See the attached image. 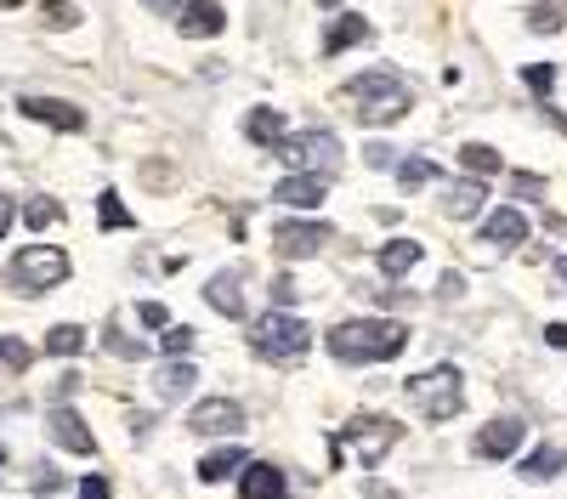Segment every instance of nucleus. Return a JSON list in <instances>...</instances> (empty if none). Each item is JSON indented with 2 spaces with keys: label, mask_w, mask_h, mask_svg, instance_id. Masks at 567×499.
I'll use <instances>...</instances> for the list:
<instances>
[{
  "label": "nucleus",
  "mask_w": 567,
  "mask_h": 499,
  "mask_svg": "<svg viewBox=\"0 0 567 499\" xmlns=\"http://www.w3.org/2000/svg\"><path fill=\"white\" fill-rule=\"evenodd\" d=\"M460 165H465V170H477V176H494V170H499V148H488V143H465V148H460Z\"/></svg>",
  "instance_id": "obj_28"
},
{
  "label": "nucleus",
  "mask_w": 567,
  "mask_h": 499,
  "mask_svg": "<svg viewBox=\"0 0 567 499\" xmlns=\"http://www.w3.org/2000/svg\"><path fill=\"white\" fill-rule=\"evenodd\" d=\"M97 216H103V227H131V210L120 205V194H114V188H103V199H97Z\"/></svg>",
  "instance_id": "obj_31"
},
{
  "label": "nucleus",
  "mask_w": 567,
  "mask_h": 499,
  "mask_svg": "<svg viewBox=\"0 0 567 499\" xmlns=\"http://www.w3.org/2000/svg\"><path fill=\"white\" fill-rule=\"evenodd\" d=\"M148 7H159V12H176V7H182V0H148Z\"/></svg>",
  "instance_id": "obj_43"
},
{
  "label": "nucleus",
  "mask_w": 567,
  "mask_h": 499,
  "mask_svg": "<svg viewBox=\"0 0 567 499\" xmlns=\"http://www.w3.org/2000/svg\"><path fill=\"white\" fill-rule=\"evenodd\" d=\"M187 432H199V437H239L245 432V403L205 397V403H194V415H187Z\"/></svg>",
  "instance_id": "obj_8"
},
{
  "label": "nucleus",
  "mask_w": 567,
  "mask_h": 499,
  "mask_svg": "<svg viewBox=\"0 0 567 499\" xmlns=\"http://www.w3.org/2000/svg\"><path fill=\"white\" fill-rule=\"evenodd\" d=\"M272 154L301 176H329L341 165V136L336 131H301V136H284Z\"/></svg>",
  "instance_id": "obj_5"
},
{
  "label": "nucleus",
  "mask_w": 567,
  "mask_h": 499,
  "mask_svg": "<svg viewBox=\"0 0 567 499\" xmlns=\"http://www.w3.org/2000/svg\"><path fill=\"white\" fill-rule=\"evenodd\" d=\"M483 205H488V188H483V181H449V188H443V210H449L454 221H471Z\"/></svg>",
  "instance_id": "obj_20"
},
{
  "label": "nucleus",
  "mask_w": 567,
  "mask_h": 499,
  "mask_svg": "<svg viewBox=\"0 0 567 499\" xmlns=\"http://www.w3.org/2000/svg\"><path fill=\"white\" fill-rule=\"evenodd\" d=\"M250 460H245V448L239 443H221V448H210L205 460H199V482H227V477H239Z\"/></svg>",
  "instance_id": "obj_19"
},
{
  "label": "nucleus",
  "mask_w": 567,
  "mask_h": 499,
  "mask_svg": "<svg viewBox=\"0 0 567 499\" xmlns=\"http://www.w3.org/2000/svg\"><path fill=\"white\" fill-rule=\"evenodd\" d=\"M29 363H34V346H29V341H18V335H0V370L23 375Z\"/></svg>",
  "instance_id": "obj_27"
},
{
  "label": "nucleus",
  "mask_w": 567,
  "mask_h": 499,
  "mask_svg": "<svg viewBox=\"0 0 567 499\" xmlns=\"http://www.w3.org/2000/svg\"><path fill=\"white\" fill-rule=\"evenodd\" d=\"M374 29L358 18V12H347V18H336V23H329V34H323V58H341L347 52V45H363Z\"/></svg>",
  "instance_id": "obj_22"
},
{
  "label": "nucleus",
  "mask_w": 567,
  "mask_h": 499,
  "mask_svg": "<svg viewBox=\"0 0 567 499\" xmlns=\"http://www.w3.org/2000/svg\"><path fill=\"white\" fill-rule=\"evenodd\" d=\"M103 341H109V352H114V357H142V341H125V330H120V318H114V324L103 330Z\"/></svg>",
  "instance_id": "obj_32"
},
{
  "label": "nucleus",
  "mask_w": 567,
  "mask_h": 499,
  "mask_svg": "<svg viewBox=\"0 0 567 499\" xmlns=\"http://www.w3.org/2000/svg\"><path fill=\"white\" fill-rule=\"evenodd\" d=\"M45 432H52V443L69 448V454H97V437H91V426L74 415L69 403H58L52 415H45Z\"/></svg>",
  "instance_id": "obj_11"
},
{
  "label": "nucleus",
  "mask_w": 567,
  "mask_h": 499,
  "mask_svg": "<svg viewBox=\"0 0 567 499\" xmlns=\"http://www.w3.org/2000/svg\"><path fill=\"white\" fill-rule=\"evenodd\" d=\"M284 493H290V482H284V471H278V466L250 460V466L239 471V499H284Z\"/></svg>",
  "instance_id": "obj_17"
},
{
  "label": "nucleus",
  "mask_w": 567,
  "mask_h": 499,
  "mask_svg": "<svg viewBox=\"0 0 567 499\" xmlns=\"http://www.w3.org/2000/svg\"><path fill=\"white\" fill-rule=\"evenodd\" d=\"M80 499H109V482H103V477H85V482H80Z\"/></svg>",
  "instance_id": "obj_38"
},
{
  "label": "nucleus",
  "mask_w": 567,
  "mask_h": 499,
  "mask_svg": "<svg viewBox=\"0 0 567 499\" xmlns=\"http://www.w3.org/2000/svg\"><path fill=\"white\" fill-rule=\"evenodd\" d=\"M205 301H210V312H221V318H245V272H239V267L216 272V279L205 284Z\"/></svg>",
  "instance_id": "obj_16"
},
{
  "label": "nucleus",
  "mask_w": 567,
  "mask_h": 499,
  "mask_svg": "<svg viewBox=\"0 0 567 499\" xmlns=\"http://www.w3.org/2000/svg\"><path fill=\"white\" fill-rule=\"evenodd\" d=\"M0 7H18V0H0Z\"/></svg>",
  "instance_id": "obj_45"
},
{
  "label": "nucleus",
  "mask_w": 567,
  "mask_h": 499,
  "mask_svg": "<svg viewBox=\"0 0 567 499\" xmlns=\"http://www.w3.org/2000/svg\"><path fill=\"white\" fill-rule=\"evenodd\" d=\"M12 216H18V210H12V199L0 194V239H7V227H12Z\"/></svg>",
  "instance_id": "obj_41"
},
{
  "label": "nucleus",
  "mask_w": 567,
  "mask_h": 499,
  "mask_svg": "<svg viewBox=\"0 0 567 499\" xmlns=\"http://www.w3.org/2000/svg\"><path fill=\"white\" fill-rule=\"evenodd\" d=\"M523 80H528V91H539V97H550V85H556V69H550V63H528V69H523Z\"/></svg>",
  "instance_id": "obj_34"
},
{
  "label": "nucleus",
  "mask_w": 567,
  "mask_h": 499,
  "mask_svg": "<svg viewBox=\"0 0 567 499\" xmlns=\"http://www.w3.org/2000/svg\"><path fill=\"white\" fill-rule=\"evenodd\" d=\"M194 386H199V370H194L187 357H171L165 370L154 375V392H159V403H182V397L194 392Z\"/></svg>",
  "instance_id": "obj_18"
},
{
  "label": "nucleus",
  "mask_w": 567,
  "mask_h": 499,
  "mask_svg": "<svg viewBox=\"0 0 567 499\" xmlns=\"http://www.w3.org/2000/svg\"><path fill=\"white\" fill-rule=\"evenodd\" d=\"M523 239H528V216L511 210V205H499V210L483 221V245H488V250H516Z\"/></svg>",
  "instance_id": "obj_13"
},
{
  "label": "nucleus",
  "mask_w": 567,
  "mask_h": 499,
  "mask_svg": "<svg viewBox=\"0 0 567 499\" xmlns=\"http://www.w3.org/2000/svg\"><path fill=\"white\" fill-rule=\"evenodd\" d=\"M341 97L358 108L363 125H392V119H403V114L414 108V85H409L398 69H369V74L347 80Z\"/></svg>",
  "instance_id": "obj_2"
},
{
  "label": "nucleus",
  "mask_w": 567,
  "mask_h": 499,
  "mask_svg": "<svg viewBox=\"0 0 567 499\" xmlns=\"http://www.w3.org/2000/svg\"><path fill=\"white\" fill-rule=\"evenodd\" d=\"M420 256H425V250H420V239H386L374 261H381L386 279H409V272L420 267Z\"/></svg>",
  "instance_id": "obj_21"
},
{
  "label": "nucleus",
  "mask_w": 567,
  "mask_h": 499,
  "mask_svg": "<svg viewBox=\"0 0 567 499\" xmlns=\"http://www.w3.org/2000/svg\"><path fill=\"white\" fill-rule=\"evenodd\" d=\"M523 437H528V426L516 415H494L477 437H471V454H477V460H511V454L523 448Z\"/></svg>",
  "instance_id": "obj_9"
},
{
  "label": "nucleus",
  "mask_w": 567,
  "mask_h": 499,
  "mask_svg": "<svg viewBox=\"0 0 567 499\" xmlns=\"http://www.w3.org/2000/svg\"><path fill=\"white\" fill-rule=\"evenodd\" d=\"M142 324H148V330H165V324H171V312H165L159 301H142Z\"/></svg>",
  "instance_id": "obj_36"
},
{
  "label": "nucleus",
  "mask_w": 567,
  "mask_h": 499,
  "mask_svg": "<svg viewBox=\"0 0 567 499\" xmlns=\"http://www.w3.org/2000/svg\"><path fill=\"white\" fill-rule=\"evenodd\" d=\"M556 284H561V290H567V250H561V256H556Z\"/></svg>",
  "instance_id": "obj_42"
},
{
  "label": "nucleus",
  "mask_w": 567,
  "mask_h": 499,
  "mask_svg": "<svg viewBox=\"0 0 567 499\" xmlns=\"http://www.w3.org/2000/svg\"><path fill=\"white\" fill-rule=\"evenodd\" d=\"M307 346H312V330L301 324V318H290V312H267V318L250 324V352L256 357L296 363V357H307Z\"/></svg>",
  "instance_id": "obj_4"
},
{
  "label": "nucleus",
  "mask_w": 567,
  "mask_h": 499,
  "mask_svg": "<svg viewBox=\"0 0 567 499\" xmlns=\"http://www.w3.org/2000/svg\"><path fill=\"white\" fill-rule=\"evenodd\" d=\"M245 136H250L256 148H278V143H284V114H278V108H250Z\"/></svg>",
  "instance_id": "obj_23"
},
{
  "label": "nucleus",
  "mask_w": 567,
  "mask_h": 499,
  "mask_svg": "<svg viewBox=\"0 0 567 499\" xmlns=\"http://www.w3.org/2000/svg\"><path fill=\"white\" fill-rule=\"evenodd\" d=\"M545 341H550L556 352H567V324H545Z\"/></svg>",
  "instance_id": "obj_39"
},
{
  "label": "nucleus",
  "mask_w": 567,
  "mask_h": 499,
  "mask_svg": "<svg viewBox=\"0 0 567 499\" xmlns=\"http://www.w3.org/2000/svg\"><path fill=\"white\" fill-rule=\"evenodd\" d=\"M18 108L29 119H40V125H52V131H85V114L74 103H63V97H23Z\"/></svg>",
  "instance_id": "obj_15"
},
{
  "label": "nucleus",
  "mask_w": 567,
  "mask_h": 499,
  "mask_svg": "<svg viewBox=\"0 0 567 499\" xmlns=\"http://www.w3.org/2000/svg\"><path fill=\"white\" fill-rule=\"evenodd\" d=\"M425 181H437V159H420V154H414V159L398 165V188H403V194L425 188Z\"/></svg>",
  "instance_id": "obj_25"
},
{
  "label": "nucleus",
  "mask_w": 567,
  "mask_h": 499,
  "mask_svg": "<svg viewBox=\"0 0 567 499\" xmlns=\"http://www.w3.org/2000/svg\"><path fill=\"white\" fill-rule=\"evenodd\" d=\"M528 29H534V34H556V29H561V12H556V7H534V12H528Z\"/></svg>",
  "instance_id": "obj_35"
},
{
  "label": "nucleus",
  "mask_w": 567,
  "mask_h": 499,
  "mask_svg": "<svg viewBox=\"0 0 567 499\" xmlns=\"http://www.w3.org/2000/svg\"><path fill=\"white\" fill-rule=\"evenodd\" d=\"M69 279V256L58 245H29L12 256V284L29 290V295H45V290H58Z\"/></svg>",
  "instance_id": "obj_6"
},
{
  "label": "nucleus",
  "mask_w": 567,
  "mask_h": 499,
  "mask_svg": "<svg viewBox=\"0 0 567 499\" xmlns=\"http://www.w3.org/2000/svg\"><path fill=\"white\" fill-rule=\"evenodd\" d=\"M516 194L534 199V194H545V181H539V176H516Z\"/></svg>",
  "instance_id": "obj_40"
},
{
  "label": "nucleus",
  "mask_w": 567,
  "mask_h": 499,
  "mask_svg": "<svg viewBox=\"0 0 567 499\" xmlns=\"http://www.w3.org/2000/svg\"><path fill=\"white\" fill-rule=\"evenodd\" d=\"M85 341L91 335L80 324H58L52 335H45V352H52V357H74V352H85Z\"/></svg>",
  "instance_id": "obj_26"
},
{
  "label": "nucleus",
  "mask_w": 567,
  "mask_h": 499,
  "mask_svg": "<svg viewBox=\"0 0 567 499\" xmlns=\"http://www.w3.org/2000/svg\"><path fill=\"white\" fill-rule=\"evenodd\" d=\"M465 381H460V370H454V363H437V370H425V375H414L403 392L414 397V408H420V415L425 420H454L460 415V408H465V392H460Z\"/></svg>",
  "instance_id": "obj_3"
},
{
  "label": "nucleus",
  "mask_w": 567,
  "mask_h": 499,
  "mask_svg": "<svg viewBox=\"0 0 567 499\" xmlns=\"http://www.w3.org/2000/svg\"><path fill=\"white\" fill-rule=\"evenodd\" d=\"M347 437H352V448H358V460H363V466H381L386 454L398 448L403 426H398V420H386V415H358V420L347 426Z\"/></svg>",
  "instance_id": "obj_7"
},
{
  "label": "nucleus",
  "mask_w": 567,
  "mask_h": 499,
  "mask_svg": "<svg viewBox=\"0 0 567 499\" xmlns=\"http://www.w3.org/2000/svg\"><path fill=\"white\" fill-rule=\"evenodd\" d=\"M23 221H29V227H52V221H63V205L40 194V199H29V210H23Z\"/></svg>",
  "instance_id": "obj_30"
},
{
  "label": "nucleus",
  "mask_w": 567,
  "mask_h": 499,
  "mask_svg": "<svg viewBox=\"0 0 567 499\" xmlns=\"http://www.w3.org/2000/svg\"><path fill=\"white\" fill-rule=\"evenodd\" d=\"M561 466H567V448L545 443V448H534L528 460H523V482H550V477H556Z\"/></svg>",
  "instance_id": "obj_24"
},
{
  "label": "nucleus",
  "mask_w": 567,
  "mask_h": 499,
  "mask_svg": "<svg viewBox=\"0 0 567 499\" xmlns=\"http://www.w3.org/2000/svg\"><path fill=\"white\" fill-rule=\"evenodd\" d=\"M58 488H63V477H58L52 466H40V471H34V493H58Z\"/></svg>",
  "instance_id": "obj_37"
},
{
  "label": "nucleus",
  "mask_w": 567,
  "mask_h": 499,
  "mask_svg": "<svg viewBox=\"0 0 567 499\" xmlns=\"http://www.w3.org/2000/svg\"><path fill=\"white\" fill-rule=\"evenodd\" d=\"M318 7H341V0H318Z\"/></svg>",
  "instance_id": "obj_44"
},
{
  "label": "nucleus",
  "mask_w": 567,
  "mask_h": 499,
  "mask_svg": "<svg viewBox=\"0 0 567 499\" xmlns=\"http://www.w3.org/2000/svg\"><path fill=\"white\" fill-rule=\"evenodd\" d=\"M194 341H199V335L187 330V324H165V330H159V352H165V357H187V352H194Z\"/></svg>",
  "instance_id": "obj_29"
},
{
  "label": "nucleus",
  "mask_w": 567,
  "mask_h": 499,
  "mask_svg": "<svg viewBox=\"0 0 567 499\" xmlns=\"http://www.w3.org/2000/svg\"><path fill=\"white\" fill-rule=\"evenodd\" d=\"M323 194H329V176H284L278 188H272V205H290V210H312V205H323Z\"/></svg>",
  "instance_id": "obj_12"
},
{
  "label": "nucleus",
  "mask_w": 567,
  "mask_h": 499,
  "mask_svg": "<svg viewBox=\"0 0 567 499\" xmlns=\"http://www.w3.org/2000/svg\"><path fill=\"white\" fill-rule=\"evenodd\" d=\"M176 23H182V34L210 40V34L227 29V12L216 7V0H182V7H176Z\"/></svg>",
  "instance_id": "obj_14"
},
{
  "label": "nucleus",
  "mask_w": 567,
  "mask_h": 499,
  "mask_svg": "<svg viewBox=\"0 0 567 499\" xmlns=\"http://www.w3.org/2000/svg\"><path fill=\"white\" fill-rule=\"evenodd\" d=\"M40 12L52 18V29H74V23H80V12L69 7V0H40Z\"/></svg>",
  "instance_id": "obj_33"
},
{
  "label": "nucleus",
  "mask_w": 567,
  "mask_h": 499,
  "mask_svg": "<svg viewBox=\"0 0 567 499\" xmlns=\"http://www.w3.org/2000/svg\"><path fill=\"white\" fill-rule=\"evenodd\" d=\"M409 346V324L398 318H352L329 330V357L336 363H386Z\"/></svg>",
  "instance_id": "obj_1"
},
{
  "label": "nucleus",
  "mask_w": 567,
  "mask_h": 499,
  "mask_svg": "<svg viewBox=\"0 0 567 499\" xmlns=\"http://www.w3.org/2000/svg\"><path fill=\"white\" fill-rule=\"evenodd\" d=\"M329 245V227L323 221H278L272 227V250L284 256V261H307V256H318Z\"/></svg>",
  "instance_id": "obj_10"
}]
</instances>
